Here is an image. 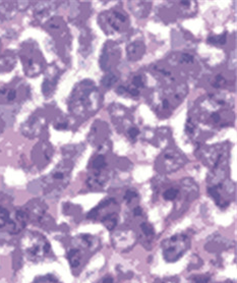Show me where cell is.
Wrapping results in <instances>:
<instances>
[{"instance_id":"cell-1","label":"cell","mask_w":237,"mask_h":283,"mask_svg":"<svg viewBox=\"0 0 237 283\" xmlns=\"http://www.w3.org/2000/svg\"><path fill=\"white\" fill-rule=\"evenodd\" d=\"M21 250L29 261L38 263L50 255L51 246L47 238L40 232L28 231L21 240Z\"/></svg>"},{"instance_id":"cell-2","label":"cell","mask_w":237,"mask_h":283,"mask_svg":"<svg viewBox=\"0 0 237 283\" xmlns=\"http://www.w3.org/2000/svg\"><path fill=\"white\" fill-rule=\"evenodd\" d=\"M29 222L24 208L10 210L7 206L0 203V230L9 234H18L23 231Z\"/></svg>"},{"instance_id":"cell-3","label":"cell","mask_w":237,"mask_h":283,"mask_svg":"<svg viewBox=\"0 0 237 283\" xmlns=\"http://www.w3.org/2000/svg\"><path fill=\"white\" fill-rule=\"evenodd\" d=\"M190 247V238L188 235L178 233L172 235L162 243L163 258L167 263H175L180 260Z\"/></svg>"},{"instance_id":"cell-4","label":"cell","mask_w":237,"mask_h":283,"mask_svg":"<svg viewBox=\"0 0 237 283\" xmlns=\"http://www.w3.org/2000/svg\"><path fill=\"white\" fill-rule=\"evenodd\" d=\"M70 167L67 164H61L56 167L46 178L43 181V190L47 197H56L68 185Z\"/></svg>"},{"instance_id":"cell-5","label":"cell","mask_w":237,"mask_h":283,"mask_svg":"<svg viewBox=\"0 0 237 283\" xmlns=\"http://www.w3.org/2000/svg\"><path fill=\"white\" fill-rule=\"evenodd\" d=\"M137 240V234L133 230L120 229L112 235V245L118 252H128L135 247Z\"/></svg>"},{"instance_id":"cell-6","label":"cell","mask_w":237,"mask_h":283,"mask_svg":"<svg viewBox=\"0 0 237 283\" xmlns=\"http://www.w3.org/2000/svg\"><path fill=\"white\" fill-rule=\"evenodd\" d=\"M101 246V242L99 238L95 235L83 233L78 235L77 237L73 238L72 241V247L77 248L86 252H90V254H94L95 252L99 250Z\"/></svg>"},{"instance_id":"cell-7","label":"cell","mask_w":237,"mask_h":283,"mask_svg":"<svg viewBox=\"0 0 237 283\" xmlns=\"http://www.w3.org/2000/svg\"><path fill=\"white\" fill-rule=\"evenodd\" d=\"M162 170L164 172H173L178 170L185 163L183 156L174 150H168L162 156Z\"/></svg>"},{"instance_id":"cell-8","label":"cell","mask_w":237,"mask_h":283,"mask_svg":"<svg viewBox=\"0 0 237 283\" xmlns=\"http://www.w3.org/2000/svg\"><path fill=\"white\" fill-rule=\"evenodd\" d=\"M24 209L28 215L29 221L32 220L34 222L41 223L45 219L47 206L40 200H34L27 204Z\"/></svg>"},{"instance_id":"cell-9","label":"cell","mask_w":237,"mask_h":283,"mask_svg":"<svg viewBox=\"0 0 237 283\" xmlns=\"http://www.w3.org/2000/svg\"><path fill=\"white\" fill-rule=\"evenodd\" d=\"M67 261L71 267V269L75 271L81 268L85 262V252L77 248H71L67 251Z\"/></svg>"},{"instance_id":"cell-10","label":"cell","mask_w":237,"mask_h":283,"mask_svg":"<svg viewBox=\"0 0 237 283\" xmlns=\"http://www.w3.org/2000/svg\"><path fill=\"white\" fill-rule=\"evenodd\" d=\"M224 238L220 235H213L210 237L208 243H206L205 249L212 254H218V252H223L228 248V243H224Z\"/></svg>"},{"instance_id":"cell-11","label":"cell","mask_w":237,"mask_h":283,"mask_svg":"<svg viewBox=\"0 0 237 283\" xmlns=\"http://www.w3.org/2000/svg\"><path fill=\"white\" fill-rule=\"evenodd\" d=\"M141 230L143 233V244L150 245L153 242V238L155 236V229L152 224L148 222H144L141 224Z\"/></svg>"},{"instance_id":"cell-12","label":"cell","mask_w":237,"mask_h":283,"mask_svg":"<svg viewBox=\"0 0 237 283\" xmlns=\"http://www.w3.org/2000/svg\"><path fill=\"white\" fill-rule=\"evenodd\" d=\"M144 51H145V47L140 42H135V43L130 44L127 48L128 56L130 59H132V61H137V59L141 58L144 54Z\"/></svg>"},{"instance_id":"cell-13","label":"cell","mask_w":237,"mask_h":283,"mask_svg":"<svg viewBox=\"0 0 237 283\" xmlns=\"http://www.w3.org/2000/svg\"><path fill=\"white\" fill-rule=\"evenodd\" d=\"M17 97H18V94L14 89H7V88L0 89V101L10 103L16 100Z\"/></svg>"},{"instance_id":"cell-14","label":"cell","mask_w":237,"mask_h":283,"mask_svg":"<svg viewBox=\"0 0 237 283\" xmlns=\"http://www.w3.org/2000/svg\"><path fill=\"white\" fill-rule=\"evenodd\" d=\"M32 283H62V282L53 274H46L36 277Z\"/></svg>"},{"instance_id":"cell-15","label":"cell","mask_w":237,"mask_h":283,"mask_svg":"<svg viewBox=\"0 0 237 283\" xmlns=\"http://www.w3.org/2000/svg\"><path fill=\"white\" fill-rule=\"evenodd\" d=\"M227 41V33L225 32L224 34L217 35V36H211L208 38V43L212 44V45H224Z\"/></svg>"},{"instance_id":"cell-16","label":"cell","mask_w":237,"mask_h":283,"mask_svg":"<svg viewBox=\"0 0 237 283\" xmlns=\"http://www.w3.org/2000/svg\"><path fill=\"white\" fill-rule=\"evenodd\" d=\"M179 193H180L179 189H177L175 188H170L163 192V198L166 201H174L178 198Z\"/></svg>"},{"instance_id":"cell-17","label":"cell","mask_w":237,"mask_h":283,"mask_svg":"<svg viewBox=\"0 0 237 283\" xmlns=\"http://www.w3.org/2000/svg\"><path fill=\"white\" fill-rule=\"evenodd\" d=\"M114 18H115V20H116L117 22H119L120 24H123V23L126 22V17L124 16L123 13H121V12L114 11ZM110 25H111V27L115 30V31H119V30H120V28L118 27V25H117V23H116L115 21L110 20Z\"/></svg>"},{"instance_id":"cell-18","label":"cell","mask_w":237,"mask_h":283,"mask_svg":"<svg viewBox=\"0 0 237 283\" xmlns=\"http://www.w3.org/2000/svg\"><path fill=\"white\" fill-rule=\"evenodd\" d=\"M191 282L192 283H216L212 276L207 275V274H201V275L194 276L191 278Z\"/></svg>"},{"instance_id":"cell-19","label":"cell","mask_w":237,"mask_h":283,"mask_svg":"<svg viewBox=\"0 0 237 283\" xmlns=\"http://www.w3.org/2000/svg\"><path fill=\"white\" fill-rule=\"evenodd\" d=\"M93 169L94 170H103L106 167V160L104 158V156H98L94 162H93Z\"/></svg>"},{"instance_id":"cell-20","label":"cell","mask_w":237,"mask_h":283,"mask_svg":"<svg viewBox=\"0 0 237 283\" xmlns=\"http://www.w3.org/2000/svg\"><path fill=\"white\" fill-rule=\"evenodd\" d=\"M116 82H117V78H116L115 74L112 73V72L107 73L106 76L103 78V80H102V84L104 85L105 87H107V88L113 86Z\"/></svg>"},{"instance_id":"cell-21","label":"cell","mask_w":237,"mask_h":283,"mask_svg":"<svg viewBox=\"0 0 237 283\" xmlns=\"http://www.w3.org/2000/svg\"><path fill=\"white\" fill-rule=\"evenodd\" d=\"M138 198H139V195H138L137 190L130 189H127V190H126L123 199H124V201H125L127 204H130V203H132V202H135Z\"/></svg>"},{"instance_id":"cell-22","label":"cell","mask_w":237,"mask_h":283,"mask_svg":"<svg viewBox=\"0 0 237 283\" xmlns=\"http://www.w3.org/2000/svg\"><path fill=\"white\" fill-rule=\"evenodd\" d=\"M226 84V80L222 74H218V76L215 78V81L212 83V86L216 89H219L221 87H223Z\"/></svg>"},{"instance_id":"cell-23","label":"cell","mask_w":237,"mask_h":283,"mask_svg":"<svg viewBox=\"0 0 237 283\" xmlns=\"http://www.w3.org/2000/svg\"><path fill=\"white\" fill-rule=\"evenodd\" d=\"M195 130H196V126L194 125V123L191 122V119H188L185 124V132L190 136L195 132Z\"/></svg>"},{"instance_id":"cell-24","label":"cell","mask_w":237,"mask_h":283,"mask_svg":"<svg viewBox=\"0 0 237 283\" xmlns=\"http://www.w3.org/2000/svg\"><path fill=\"white\" fill-rule=\"evenodd\" d=\"M132 84H133V87L137 88V89H140V88H144L145 81H144L142 76H137V77L133 78Z\"/></svg>"},{"instance_id":"cell-25","label":"cell","mask_w":237,"mask_h":283,"mask_svg":"<svg viewBox=\"0 0 237 283\" xmlns=\"http://www.w3.org/2000/svg\"><path fill=\"white\" fill-rule=\"evenodd\" d=\"M154 283H178V279L176 277H166L156 279Z\"/></svg>"},{"instance_id":"cell-26","label":"cell","mask_w":237,"mask_h":283,"mask_svg":"<svg viewBox=\"0 0 237 283\" xmlns=\"http://www.w3.org/2000/svg\"><path fill=\"white\" fill-rule=\"evenodd\" d=\"M194 55H191V54H188V53H183L181 55V58H180V61L181 63H194Z\"/></svg>"},{"instance_id":"cell-27","label":"cell","mask_w":237,"mask_h":283,"mask_svg":"<svg viewBox=\"0 0 237 283\" xmlns=\"http://www.w3.org/2000/svg\"><path fill=\"white\" fill-rule=\"evenodd\" d=\"M97 283H114V278L110 274H106L105 276H103Z\"/></svg>"},{"instance_id":"cell-28","label":"cell","mask_w":237,"mask_h":283,"mask_svg":"<svg viewBox=\"0 0 237 283\" xmlns=\"http://www.w3.org/2000/svg\"><path fill=\"white\" fill-rule=\"evenodd\" d=\"M140 135V129L138 127H130L128 129V136L131 139H136Z\"/></svg>"},{"instance_id":"cell-29","label":"cell","mask_w":237,"mask_h":283,"mask_svg":"<svg viewBox=\"0 0 237 283\" xmlns=\"http://www.w3.org/2000/svg\"><path fill=\"white\" fill-rule=\"evenodd\" d=\"M210 119L214 124H218L221 121V116H220V114L218 112H213L210 115Z\"/></svg>"},{"instance_id":"cell-30","label":"cell","mask_w":237,"mask_h":283,"mask_svg":"<svg viewBox=\"0 0 237 283\" xmlns=\"http://www.w3.org/2000/svg\"><path fill=\"white\" fill-rule=\"evenodd\" d=\"M127 93H129L131 96H139L140 95V90L137 88H127Z\"/></svg>"},{"instance_id":"cell-31","label":"cell","mask_w":237,"mask_h":283,"mask_svg":"<svg viewBox=\"0 0 237 283\" xmlns=\"http://www.w3.org/2000/svg\"><path fill=\"white\" fill-rule=\"evenodd\" d=\"M132 213H133V215H135L136 217L142 216V215H143V208H141V207H136L135 209H133Z\"/></svg>"},{"instance_id":"cell-32","label":"cell","mask_w":237,"mask_h":283,"mask_svg":"<svg viewBox=\"0 0 237 283\" xmlns=\"http://www.w3.org/2000/svg\"><path fill=\"white\" fill-rule=\"evenodd\" d=\"M116 93H117V94H119V95H123V94L127 93V88L122 87V86L118 87V88L116 89Z\"/></svg>"},{"instance_id":"cell-33","label":"cell","mask_w":237,"mask_h":283,"mask_svg":"<svg viewBox=\"0 0 237 283\" xmlns=\"http://www.w3.org/2000/svg\"><path fill=\"white\" fill-rule=\"evenodd\" d=\"M55 128H56V129H65V128H67V124H65V123L57 124V125L55 126Z\"/></svg>"},{"instance_id":"cell-34","label":"cell","mask_w":237,"mask_h":283,"mask_svg":"<svg viewBox=\"0 0 237 283\" xmlns=\"http://www.w3.org/2000/svg\"><path fill=\"white\" fill-rule=\"evenodd\" d=\"M162 106H163V108H164V109H168L169 106H170L169 101H168L167 99H163V101H162Z\"/></svg>"}]
</instances>
